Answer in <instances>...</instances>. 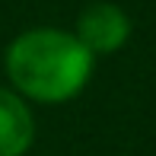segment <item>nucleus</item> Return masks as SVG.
Masks as SVG:
<instances>
[{
    "mask_svg": "<svg viewBox=\"0 0 156 156\" xmlns=\"http://www.w3.org/2000/svg\"><path fill=\"white\" fill-rule=\"evenodd\" d=\"M93 54L73 32L29 29L6 48V76L23 99L41 105L67 102L93 76Z\"/></svg>",
    "mask_w": 156,
    "mask_h": 156,
    "instance_id": "nucleus-1",
    "label": "nucleus"
},
{
    "mask_svg": "<svg viewBox=\"0 0 156 156\" xmlns=\"http://www.w3.org/2000/svg\"><path fill=\"white\" fill-rule=\"evenodd\" d=\"M76 38L83 41L89 54H115L124 48V41L131 38V19L121 6L115 3H89L76 19Z\"/></svg>",
    "mask_w": 156,
    "mask_h": 156,
    "instance_id": "nucleus-2",
    "label": "nucleus"
},
{
    "mask_svg": "<svg viewBox=\"0 0 156 156\" xmlns=\"http://www.w3.org/2000/svg\"><path fill=\"white\" fill-rule=\"evenodd\" d=\"M35 140V118L26 99L0 86V156H26Z\"/></svg>",
    "mask_w": 156,
    "mask_h": 156,
    "instance_id": "nucleus-3",
    "label": "nucleus"
}]
</instances>
